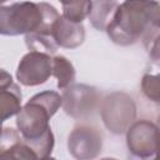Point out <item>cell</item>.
Here are the masks:
<instances>
[{
    "instance_id": "cell-11",
    "label": "cell",
    "mask_w": 160,
    "mask_h": 160,
    "mask_svg": "<svg viewBox=\"0 0 160 160\" xmlns=\"http://www.w3.org/2000/svg\"><path fill=\"white\" fill-rule=\"evenodd\" d=\"M21 109V91L16 84L0 90V121L16 115Z\"/></svg>"
},
{
    "instance_id": "cell-3",
    "label": "cell",
    "mask_w": 160,
    "mask_h": 160,
    "mask_svg": "<svg viewBox=\"0 0 160 160\" xmlns=\"http://www.w3.org/2000/svg\"><path fill=\"white\" fill-rule=\"evenodd\" d=\"M42 18V2L21 1L0 6V35L31 34L40 28Z\"/></svg>"
},
{
    "instance_id": "cell-7",
    "label": "cell",
    "mask_w": 160,
    "mask_h": 160,
    "mask_svg": "<svg viewBox=\"0 0 160 160\" xmlns=\"http://www.w3.org/2000/svg\"><path fill=\"white\" fill-rule=\"evenodd\" d=\"M61 106L65 112L74 119L90 116L99 102V92L95 88L85 84L68 86L61 95Z\"/></svg>"
},
{
    "instance_id": "cell-17",
    "label": "cell",
    "mask_w": 160,
    "mask_h": 160,
    "mask_svg": "<svg viewBox=\"0 0 160 160\" xmlns=\"http://www.w3.org/2000/svg\"><path fill=\"white\" fill-rule=\"evenodd\" d=\"M5 1H8V0H0V4H2V2H5Z\"/></svg>"
},
{
    "instance_id": "cell-16",
    "label": "cell",
    "mask_w": 160,
    "mask_h": 160,
    "mask_svg": "<svg viewBox=\"0 0 160 160\" xmlns=\"http://www.w3.org/2000/svg\"><path fill=\"white\" fill-rule=\"evenodd\" d=\"M2 130H4V128H2V121H0V136H1V134H2Z\"/></svg>"
},
{
    "instance_id": "cell-2",
    "label": "cell",
    "mask_w": 160,
    "mask_h": 160,
    "mask_svg": "<svg viewBox=\"0 0 160 160\" xmlns=\"http://www.w3.org/2000/svg\"><path fill=\"white\" fill-rule=\"evenodd\" d=\"M61 95L52 90L35 94L16 114V126L25 141L41 138L51 130L49 121L61 106Z\"/></svg>"
},
{
    "instance_id": "cell-4",
    "label": "cell",
    "mask_w": 160,
    "mask_h": 160,
    "mask_svg": "<svg viewBox=\"0 0 160 160\" xmlns=\"http://www.w3.org/2000/svg\"><path fill=\"white\" fill-rule=\"evenodd\" d=\"M136 116L132 99L124 92L108 95L101 104V118L105 126L114 134L125 132Z\"/></svg>"
},
{
    "instance_id": "cell-9",
    "label": "cell",
    "mask_w": 160,
    "mask_h": 160,
    "mask_svg": "<svg viewBox=\"0 0 160 160\" xmlns=\"http://www.w3.org/2000/svg\"><path fill=\"white\" fill-rule=\"evenodd\" d=\"M52 39L58 48L75 49L85 40V29L82 22H74L59 15L52 25Z\"/></svg>"
},
{
    "instance_id": "cell-1",
    "label": "cell",
    "mask_w": 160,
    "mask_h": 160,
    "mask_svg": "<svg viewBox=\"0 0 160 160\" xmlns=\"http://www.w3.org/2000/svg\"><path fill=\"white\" fill-rule=\"evenodd\" d=\"M160 5L156 0H125L118 5L105 29L110 40L120 46L142 40L146 44L159 38Z\"/></svg>"
},
{
    "instance_id": "cell-5",
    "label": "cell",
    "mask_w": 160,
    "mask_h": 160,
    "mask_svg": "<svg viewBox=\"0 0 160 160\" xmlns=\"http://www.w3.org/2000/svg\"><path fill=\"white\" fill-rule=\"evenodd\" d=\"M129 151L140 159L154 158L159 150V129L149 120H138L126 129Z\"/></svg>"
},
{
    "instance_id": "cell-8",
    "label": "cell",
    "mask_w": 160,
    "mask_h": 160,
    "mask_svg": "<svg viewBox=\"0 0 160 160\" xmlns=\"http://www.w3.org/2000/svg\"><path fill=\"white\" fill-rule=\"evenodd\" d=\"M102 146L100 132L89 125L76 126L69 135L68 148L69 152L80 160L96 158Z\"/></svg>"
},
{
    "instance_id": "cell-13",
    "label": "cell",
    "mask_w": 160,
    "mask_h": 160,
    "mask_svg": "<svg viewBox=\"0 0 160 160\" xmlns=\"http://www.w3.org/2000/svg\"><path fill=\"white\" fill-rule=\"evenodd\" d=\"M62 5V16L74 22H82L89 16L92 0H59Z\"/></svg>"
},
{
    "instance_id": "cell-14",
    "label": "cell",
    "mask_w": 160,
    "mask_h": 160,
    "mask_svg": "<svg viewBox=\"0 0 160 160\" xmlns=\"http://www.w3.org/2000/svg\"><path fill=\"white\" fill-rule=\"evenodd\" d=\"M141 90L145 94L146 98L150 100L159 102L160 99V90H159V76L145 74L141 80Z\"/></svg>"
},
{
    "instance_id": "cell-6",
    "label": "cell",
    "mask_w": 160,
    "mask_h": 160,
    "mask_svg": "<svg viewBox=\"0 0 160 160\" xmlns=\"http://www.w3.org/2000/svg\"><path fill=\"white\" fill-rule=\"evenodd\" d=\"M52 74V58L50 54L30 50L26 52L16 70V79L24 86H38L48 81Z\"/></svg>"
},
{
    "instance_id": "cell-10",
    "label": "cell",
    "mask_w": 160,
    "mask_h": 160,
    "mask_svg": "<svg viewBox=\"0 0 160 160\" xmlns=\"http://www.w3.org/2000/svg\"><path fill=\"white\" fill-rule=\"evenodd\" d=\"M118 5L119 4L116 0H92L91 10L88 16L92 28L99 31H105L115 14Z\"/></svg>"
},
{
    "instance_id": "cell-15",
    "label": "cell",
    "mask_w": 160,
    "mask_h": 160,
    "mask_svg": "<svg viewBox=\"0 0 160 160\" xmlns=\"http://www.w3.org/2000/svg\"><path fill=\"white\" fill-rule=\"evenodd\" d=\"M12 84H15L12 80V76L8 71H5L4 69H0V90L10 88Z\"/></svg>"
},
{
    "instance_id": "cell-12",
    "label": "cell",
    "mask_w": 160,
    "mask_h": 160,
    "mask_svg": "<svg viewBox=\"0 0 160 160\" xmlns=\"http://www.w3.org/2000/svg\"><path fill=\"white\" fill-rule=\"evenodd\" d=\"M52 76L58 79V88L66 89L75 81V68L72 64L62 55H58L52 58Z\"/></svg>"
}]
</instances>
